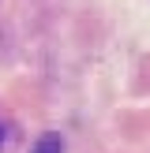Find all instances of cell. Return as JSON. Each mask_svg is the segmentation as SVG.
<instances>
[{"label": "cell", "mask_w": 150, "mask_h": 153, "mask_svg": "<svg viewBox=\"0 0 150 153\" xmlns=\"http://www.w3.org/2000/svg\"><path fill=\"white\" fill-rule=\"evenodd\" d=\"M30 153H64V138H60L56 131H45L41 138L30 146Z\"/></svg>", "instance_id": "1"}, {"label": "cell", "mask_w": 150, "mask_h": 153, "mask_svg": "<svg viewBox=\"0 0 150 153\" xmlns=\"http://www.w3.org/2000/svg\"><path fill=\"white\" fill-rule=\"evenodd\" d=\"M4 142H8V127L0 123V146H4Z\"/></svg>", "instance_id": "2"}]
</instances>
